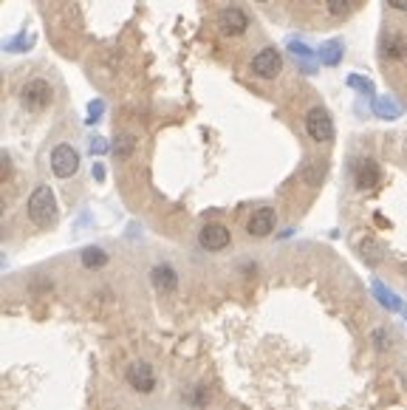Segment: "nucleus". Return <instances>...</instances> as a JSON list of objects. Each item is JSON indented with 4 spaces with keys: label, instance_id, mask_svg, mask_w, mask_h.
I'll return each mask as SVG.
<instances>
[{
    "label": "nucleus",
    "instance_id": "obj_1",
    "mask_svg": "<svg viewBox=\"0 0 407 410\" xmlns=\"http://www.w3.org/2000/svg\"><path fill=\"white\" fill-rule=\"evenodd\" d=\"M26 212H28V221L40 229H51L60 218V206H57V196L48 184H40L31 190L28 201H26Z\"/></svg>",
    "mask_w": 407,
    "mask_h": 410
},
{
    "label": "nucleus",
    "instance_id": "obj_2",
    "mask_svg": "<svg viewBox=\"0 0 407 410\" xmlns=\"http://www.w3.org/2000/svg\"><path fill=\"white\" fill-rule=\"evenodd\" d=\"M283 68H286L283 51L274 48V45H263V48H257V51L252 54V60H249V71H252V77H257V79H263V82H274V79L283 74Z\"/></svg>",
    "mask_w": 407,
    "mask_h": 410
},
{
    "label": "nucleus",
    "instance_id": "obj_3",
    "mask_svg": "<svg viewBox=\"0 0 407 410\" xmlns=\"http://www.w3.org/2000/svg\"><path fill=\"white\" fill-rule=\"evenodd\" d=\"M51 102H54V85H51V79H45V77H31V79L23 82V88H20V105H23L26 111L40 113V111H45Z\"/></svg>",
    "mask_w": 407,
    "mask_h": 410
},
{
    "label": "nucleus",
    "instance_id": "obj_4",
    "mask_svg": "<svg viewBox=\"0 0 407 410\" xmlns=\"http://www.w3.org/2000/svg\"><path fill=\"white\" fill-rule=\"evenodd\" d=\"M303 128L314 145H328L334 139V119L325 105H311L303 116Z\"/></svg>",
    "mask_w": 407,
    "mask_h": 410
},
{
    "label": "nucleus",
    "instance_id": "obj_5",
    "mask_svg": "<svg viewBox=\"0 0 407 410\" xmlns=\"http://www.w3.org/2000/svg\"><path fill=\"white\" fill-rule=\"evenodd\" d=\"M51 173L57 179H71L79 173V150L68 142H60L54 150H51Z\"/></svg>",
    "mask_w": 407,
    "mask_h": 410
},
{
    "label": "nucleus",
    "instance_id": "obj_6",
    "mask_svg": "<svg viewBox=\"0 0 407 410\" xmlns=\"http://www.w3.org/2000/svg\"><path fill=\"white\" fill-rule=\"evenodd\" d=\"M218 26L226 37H243L249 31V14L240 6H223L218 11Z\"/></svg>",
    "mask_w": 407,
    "mask_h": 410
},
{
    "label": "nucleus",
    "instance_id": "obj_7",
    "mask_svg": "<svg viewBox=\"0 0 407 410\" xmlns=\"http://www.w3.org/2000/svg\"><path fill=\"white\" fill-rule=\"evenodd\" d=\"M229 243H232V232H229V226H223L218 221L203 223L199 232V246L203 252H223Z\"/></svg>",
    "mask_w": 407,
    "mask_h": 410
},
{
    "label": "nucleus",
    "instance_id": "obj_8",
    "mask_svg": "<svg viewBox=\"0 0 407 410\" xmlns=\"http://www.w3.org/2000/svg\"><path fill=\"white\" fill-rule=\"evenodd\" d=\"M128 385L136 391V394H153L156 391V371H153V365L150 362H130L128 365Z\"/></svg>",
    "mask_w": 407,
    "mask_h": 410
},
{
    "label": "nucleus",
    "instance_id": "obj_9",
    "mask_svg": "<svg viewBox=\"0 0 407 410\" xmlns=\"http://www.w3.org/2000/svg\"><path fill=\"white\" fill-rule=\"evenodd\" d=\"M274 226H277V212H274V206L269 204L252 209V215H249V221H246V232H249L252 238H269V235L274 232Z\"/></svg>",
    "mask_w": 407,
    "mask_h": 410
},
{
    "label": "nucleus",
    "instance_id": "obj_10",
    "mask_svg": "<svg viewBox=\"0 0 407 410\" xmlns=\"http://www.w3.org/2000/svg\"><path fill=\"white\" fill-rule=\"evenodd\" d=\"M379 179H382V170H379V165L374 159H359L354 165V184H357L359 193L374 190L379 184Z\"/></svg>",
    "mask_w": 407,
    "mask_h": 410
},
{
    "label": "nucleus",
    "instance_id": "obj_11",
    "mask_svg": "<svg viewBox=\"0 0 407 410\" xmlns=\"http://www.w3.org/2000/svg\"><path fill=\"white\" fill-rule=\"evenodd\" d=\"M382 57L391 62L407 60V37L405 34H385L382 37Z\"/></svg>",
    "mask_w": 407,
    "mask_h": 410
},
{
    "label": "nucleus",
    "instance_id": "obj_12",
    "mask_svg": "<svg viewBox=\"0 0 407 410\" xmlns=\"http://www.w3.org/2000/svg\"><path fill=\"white\" fill-rule=\"evenodd\" d=\"M150 280H153V286L162 289V292H176V289H179V275H176V269H173L170 263H159V266H153Z\"/></svg>",
    "mask_w": 407,
    "mask_h": 410
},
{
    "label": "nucleus",
    "instance_id": "obj_13",
    "mask_svg": "<svg viewBox=\"0 0 407 410\" xmlns=\"http://www.w3.org/2000/svg\"><path fill=\"white\" fill-rule=\"evenodd\" d=\"M79 263H82L85 269L96 272V269H105V266L111 263V255H108L102 246H85V249L79 252Z\"/></svg>",
    "mask_w": 407,
    "mask_h": 410
},
{
    "label": "nucleus",
    "instance_id": "obj_14",
    "mask_svg": "<svg viewBox=\"0 0 407 410\" xmlns=\"http://www.w3.org/2000/svg\"><path fill=\"white\" fill-rule=\"evenodd\" d=\"M136 136L133 133H119L116 136V145H113V156L119 159V162H128L133 153H136Z\"/></svg>",
    "mask_w": 407,
    "mask_h": 410
},
{
    "label": "nucleus",
    "instance_id": "obj_15",
    "mask_svg": "<svg viewBox=\"0 0 407 410\" xmlns=\"http://www.w3.org/2000/svg\"><path fill=\"white\" fill-rule=\"evenodd\" d=\"M325 173H328L325 162H308V165L303 167V182H306L308 187H320V184L325 182Z\"/></svg>",
    "mask_w": 407,
    "mask_h": 410
},
{
    "label": "nucleus",
    "instance_id": "obj_16",
    "mask_svg": "<svg viewBox=\"0 0 407 410\" xmlns=\"http://www.w3.org/2000/svg\"><path fill=\"white\" fill-rule=\"evenodd\" d=\"M187 402H190L196 410L209 408V405H212V391H209L206 385H193L190 394H187Z\"/></svg>",
    "mask_w": 407,
    "mask_h": 410
},
{
    "label": "nucleus",
    "instance_id": "obj_17",
    "mask_svg": "<svg viewBox=\"0 0 407 410\" xmlns=\"http://www.w3.org/2000/svg\"><path fill=\"white\" fill-rule=\"evenodd\" d=\"M354 3H357V0H325L331 17H345V14L354 9Z\"/></svg>",
    "mask_w": 407,
    "mask_h": 410
},
{
    "label": "nucleus",
    "instance_id": "obj_18",
    "mask_svg": "<svg viewBox=\"0 0 407 410\" xmlns=\"http://www.w3.org/2000/svg\"><path fill=\"white\" fill-rule=\"evenodd\" d=\"M359 252H362V255H368V260H371V263H379V257H382V252L374 246V240H362V243H359Z\"/></svg>",
    "mask_w": 407,
    "mask_h": 410
},
{
    "label": "nucleus",
    "instance_id": "obj_19",
    "mask_svg": "<svg viewBox=\"0 0 407 410\" xmlns=\"http://www.w3.org/2000/svg\"><path fill=\"white\" fill-rule=\"evenodd\" d=\"M391 340H394V337H391V334H388L385 328H379V331L374 334V343H377L379 348H388V345H391Z\"/></svg>",
    "mask_w": 407,
    "mask_h": 410
},
{
    "label": "nucleus",
    "instance_id": "obj_20",
    "mask_svg": "<svg viewBox=\"0 0 407 410\" xmlns=\"http://www.w3.org/2000/svg\"><path fill=\"white\" fill-rule=\"evenodd\" d=\"M388 6H391L394 11H402V14H407V0H388Z\"/></svg>",
    "mask_w": 407,
    "mask_h": 410
},
{
    "label": "nucleus",
    "instance_id": "obj_21",
    "mask_svg": "<svg viewBox=\"0 0 407 410\" xmlns=\"http://www.w3.org/2000/svg\"><path fill=\"white\" fill-rule=\"evenodd\" d=\"M255 3H269V0H255Z\"/></svg>",
    "mask_w": 407,
    "mask_h": 410
}]
</instances>
